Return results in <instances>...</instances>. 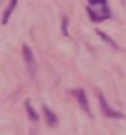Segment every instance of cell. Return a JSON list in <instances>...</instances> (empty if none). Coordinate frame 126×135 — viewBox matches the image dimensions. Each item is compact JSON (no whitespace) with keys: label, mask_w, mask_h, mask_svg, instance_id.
I'll return each instance as SVG.
<instances>
[{"label":"cell","mask_w":126,"mask_h":135,"mask_svg":"<svg viewBox=\"0 0 126 135\" xmlns=\"http://www.w3.org/2000/svg\"><path fill=\"white\" fill-rule=\"evenodd\" d=\"M15 6H17V0H10V4H8V8L4 9V17H2V24H4V26L8 24V21H10V17H11V13H13Z\"/></svg>","instance_id":"5b68a950"},{"label":"cell","mask_w":126,"mask_h":135,"mask_svg":"<svg viewBox=\"0 0 126 135\" xmlns=\"http://www.w3.org/2000/svg\"><path fill=\"white\" fill-rule=\"evenodd\" d=\"M87 2H89V6H91V8H93V6L106 8V6H108V2H106V0H87Z\"/></svg>","instance_id":"ba28073f"},{"label":"cell","mask_w":126,"mask_h":135,"mask_svg":"<svg viewBox=\"0 0 126 135\" xmlns=\"http://www.w3.org/2000/svg\"><path fill=\"white\" fill-rule=\"evenodd\" d=\"M96 96H98V104H100V109H102V115L104 117H109V118H120L122 117L119 111H115V109H111L108 105V100H106V96L100 91H96Z\"/></svg>","instance_id":"7a4b0ae2"},{"label":"cell","mask_w":126,"mask_h":135,"mask_svg":"<svg viewBox=\"0 0 126 135\" xmlns=\"http://www.w3.org/2000/svg\"><path fill=\"white\" fill-rule=\"evenodd\" d=\"M22 57H24V63H26V69H28V74L30 78L35 76V57H34V52L28 45H22Z\"/></svg>","instance_id":"6da1fadb"},{"label":"cell","mask_w":126,"mask_h":135,"mask_svg":"<svg viewBox=\"0 0 126 135\" xmlns=\"http://www.w3.org/2000/svg\"><path fill=\"white\" fill-rule=\"evenodd\" d=\"M24 107H26V111H28V117H30V120H34V122H37V118H39V115L34 111V107H32V102L30 100H26V104H24Z\"/></svg>","instance_id":"8992f818"},{"label":"cell","mask_w":126,"mask_h":135,"mask_svg":"<svg viewBox=\"0 0 126 135\" xmlns=\"http://www.w3.org/2000/svg\"><path fill=\"white\" fill-rule=\"evenodd\" d=\"M67 26H69V19L63 17V33H65V35H69V28H67Z\"/></svg>","instance_id":"9c48e42d"},{"label":"cell","mask_w":126,"mask_h":135,"mask_svg":"<svg viewBox=\"0 0 126 135\" xmlns=\"http://www.w3.org/2000/svg\"><path fill=\"white\" fill-rule=\"evenodd\" d=\"M43 115H45V118H46V124H48V126H52V128H54V126L58 124V118H56V115L50 111V107H48V105H43Z\"/></svg>","instance_id":"277c9868"},{"label":"cell","mask_w":126,"mask_h":135,"mask_svg":"<svg viewBox=\"0 0 126 135\" xmlns=\"http://www.w3.org/2000/svg\"><path fill=\"white\" fill-rule=\"evenodd\" d=\"M98 35H100V37H102V39H104V41H106V43H108V45H111V46H113V48H119V46H117V43H115V41H113V39H111V37H108V35H106V33H104V32H98Z\"/></svg>","instance_id":"52a82bcc"},{"label":"cell","mask_w":126,"mask_h":135,"mask_svg":"<svg viewBox=\"0 0 126 135\" xmlns=\"http://www.w3.org/2000/svg\"><path fill=\"white\" fill-rule=\"evenodd\" d=\"M74 96L78 98V104H80V107L87 113V115H91V107H89V102H87V96H85V91L83 89H76L74 91Z\"/></svg>","instance_id":"3957f363"}]
</instances>
